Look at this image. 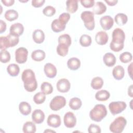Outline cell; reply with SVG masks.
Listing matches in <instances>:
<instances>
[{
	"label": "cell",
	"instance_id": "30",
	"mask_svg": "<svg viewBox=\"0 0 133 133\" xmlns=\"http://www.w3.org/2000/svg\"><path fill=\"white\" fill-rule=\"evenodd\" d=\"M22 130L24 133H34L36 132V128L34 123L29 121L24 124Z\"/></svg>",
	"mask_w": 133,
	"mask_h": 133
},
{
	"label": "cell",
	"instance_id": "26",
	"mask_svg": "<svg viewBox=\"0 0 133 133\" xmlns=\"http://www.w3.org/2000/svg\"><path fill=\"white\" fill-rule=\"evenodd\" d=\"M66 10L69 12L74 13L78 9L77 0H68L66 2Z\"/></svg>",
	"mask_w": 133,
	"mask_h": 133
},
{
	"label": "cell",
	"instance_id": "9",
	"mask_svg": "<svg viewBox=\"0 0 133 133\" xmlns=\"http://www.w3.org/2000/svg\"><path fill=\"white\" fill-rule=\"evenodd\" d=\"M28 51L26 48L21 47L15 51V59L17 63L20 64L24 63L28 59Z\"/></svg>",
	"mask_w": 133,
	"mask_h": 133
},
{
	"label": "cell",
	"instance_id": "31",
	"mask_svg": "<svg viewBox=\"0 0 133 133\" xmlns=\"http://www.w3.org/2000/svg\"><path fill=\"white\" fill-rule=\"evenodd\" d=\"M103 85V79L101 77L97 76L92 78L91 82L90 85L91 87L96 90L102 88Z\"/></svg>",
	"mask_w": 133,
	"mask_h": 133
},
{
	"label": "cell",
	"instance_id": "38",
	"mask_svg": "<svg viewBox=\"0 0 133 133\" xmlns=\"http://www.w3.org/2000/svg\"><path fill=\"white\" fill-rule=\"evenodd\" d=\"M132 56L130 52L125 51L119 55V60L122 63H128L132 60Z\"/></svg>",
	"mask_w": 133,
	"mask_h": 133
},
{
	"label": "cell",
	"instance_id": "23",
	"mask_svg": "<svg viewBox=\"0 0 133 133\" xmlns=\"http://www.w3.org/2000/svg\"><path fill=\"white\" fill-rule=\"evenodd\" d=\"M81 65L80 60L75 57L70 58L67 62V66L71 70H76L79 68Z\"/></svg>",
	"mask_w": 133,
	"mask_h": 133
},
{
	"label": "cell",
	"instance_id": "42",
	"mask_svg": "<svg viewBox=\"0 0 133 133\" xmlns=\"http://www.w3.org/2000/svg\"><path fill=\"white\" fill-rule=\"evenodd\" d=\"M88 131L89 133H100L101 130L100 126L94 124H91L88 127Z\"/></svg>",
	"mask_w": 133,
	"mask_h": 133
},
{
	"label": "cell",
	"instance_id": "40",
	"mask_svg": "<svg viewBox=\"0 0 133 133\" xmlns=\"http://www.w3.org/2000/svg\"><path fill=\"white\" fill-rule=\"evenodd\" d=\"M0 60L2 63H7L10 60V53L6 50H2L0 52Z\"/></svg>",
	"mask_w": 133,
	"mask_h": 133
},
{
	"label": "cell",
	"instance_id": "24",
	"mask_svg": "<svg viewBox=\"0 0 133 133\" xmlns=\"http://www.w3.org/2000/svg\"><path fill=\"white\" fill-rule=\"evenodd\" d=\"M19 110L22 115H28L31 112V107L27 102L22 101L19 105Z\"/></svg>",
	"mask_w": 133,
	"mask_h": 133
},
{
	"label": "cell",
	"instance_id": "8",
	"mask_svg": "<svg viewBox=\"0 0 133 133\" xmlns=\"http://www.w3.org/2000/svg\"><path fill=\"white\" fill-rule=\"evenodd\" d=\"M127 104L124 101H113L109 105L110 112L113 115H116L123 112L126 108Z\"/></svg>",
	"mask_w": 133,
	"mask_h": 133
},
{
	"label": "cell",
	"instance_id": "36",
	"mask_svg": "<svg viewBox=\"0 0 133 133\" xmlns=\"http://www.w3.org/2000/svg\"><path fill=\"white\" fill-rule=\"evenodd\" d=\"M92 42L91 37L87 34H83L79 38V43L83 47L89 46Z\"/></svg>",
	"mask_w": 133,
	"mask_h": 133
},
{
	"label": "cell",
	"instance_id": "22",
	"mask_svg": "<svg viewBox=\"0 0 133 133\" xmlns=\"http://www.w3.org/2000/svg\"><path fill=\"white\" fill-rule=\"evenodd\" d=\"M92 12L96 15H101L107 10V7L102 2H97L94 5Z\"/></svg>",
	"mask_w": 133,
	"mask_h": 133
},
{
	"label": "cell",
	"instance_id": "20",
	"mask_svg": "<svg viewBox=\"0 0 133 133\" xmlns=\"http://www.w3.org/2000/svg\"><path fill=\"white\" fill-rule=\"evenodd\" d=\"M32 38L34 42L37 44L42 43L45 39V34L40 29L35 30L32 34Z\"/></svg>",
	"mask_w": 133,
	"mask_h": 133
},
{
	"label": "cell",
	"instance_id": "2",
	"mask_svg": "<svg viewBox=\"0 0 133 133\" xmlns=\"http://www.w3.org/2000/svg\"><path fill=\"white\" fill-rule=\"evenodd\" d=\"M21 79L24 83V89L29 92H33L37 87V82L35 73L31 69L24 70L21 75Z\"/></svg>",
	"mask_w": 133,
	"mask_h": 133
},
{
	"label": "cell",
	"instance_id": "5",
	"mask_svg": "<svg viewBox=\"0 0 133 133\" xmlns=\"http://www.w3.org/2000/svg\"><path fill=\"white\" fill-rule=\"evenodd\" d=\"M126 124V118L122 116H119L111 123L109 127L110 130L113 133H121L124 130Z\"/></svg>",
	"mask_w": 133,
	"mask_h": 133
},
{
	"label": "cell",
	"instance_id": "27",
	"mask_svg": "<svg viewBox=\"0 0 133 133\" xmlns=\"http://www.w3.org/2000/svg\"><path fill=\"white\" fill-rule=\"evenodd\" d=\"M7 71L10 76L15 77L19 74L20 72V68L17 64L11 63L8 65Z\"/></svg>",
	"mask_w": 133,
	"mask_h": 133
},
{
	"label": "cell",
	"instance_id": "32",
	"mask_svg": "<svg viewBox=\"0 0 133 133\" xmlns=\"http://www.w3.org/2000/svg\"><path fill=\"white\" fill-rule=\"evenodd\" d=\"M58 43L60 44L65 45L69 47L72 43L71 38L70 36L67 34L61 35L58 38Z\"/></svg>",
	"mask_w": 133,
	"mask_h": 133
},
{
	"label": "cell",
	"instance_id": "11",
	"mask_svg": "<svg viewBox=\"0 0 133 133\" xmlns=\"http://www.w3.org/2000/svg\"><path fill=\"white\" fill-rule=\"evenodd\" d=\"M56 86L58 91L64 93L67 92L70 90L71 84L68 79L63 78L60 79L57 82Z\"/></svg>",
	"mask_w": 133,
	"mask_h": 133
},
{
	"label": "cell",
	"instance_id": "21",
	"mask_svg": "<svg viewBox=\"0 0 133 133\" xmlns=\"http://www.w3.org/2000/svg\"><path fill=\"white\" fill-rule=\"evenodd\" d=\"M65 25L66 24L61 22L58 19H56L52 21L51 27L54 32L57 33L63 31L65 28Z\"/></svg>",
	"mask_w": 133,
	"mask_h": 133
},
{
	"label": "cell",
	"instance_id": "1",
	"mask_svg": "<svg viewBox=\"0 0 133 133\" xmlns=\"http://www.w3.org/2000/svg\"><path fill=\"white\" fill-rule=\"evenodd\" d=\"M112 39L110 44V49L115 52L122 50L124 46L125 34L123 30L120 28L115 29L112 32Z\"/></svg>",
	"mask_w": 133,
	"mask_h": 133
},
{
	"label": "cell",
	"instance_id": "51",
	"mask_svg": "<svg viewBox=\"0 0 133 133\" xmlns=\"http://www.w3.org/2000/svg\"><path fill=\"white\" fill-rule=\"evenodd\" d=\"M56 132V131H53V130H45L44 131V132Z\"/></svg>",
	"mask_w": 133,
	"mask_h": 133
},
{
	"label": "cell",
	"instance_id": "28",
	"mask_svg": "<svg viewBox=\"0 0 133 133\" xmlns=\"http://www.w3.org/2000/svg\"><path fill=\"white\" fill-rule=\"evenodd\" d=\"M110 97V94L106 90H101L97 92L95 95L96 99L98 101H104L107 100Z\"/></svg>",
	"mask_w": 133,
	"mask_h": 133
},
{
	"label": "cell",
	"instance_id": "33",
	"mask_svg": "<svg viewBox=\"0 0 133 133\" xmlns=\"http://www.w3.org/2000/svg\"><path fill=\"white\" fill-rule=\"evenodd\" d=\"M4 16L5 19L8 21H12L18 18V13L14 9H8L6 11Z\"/></svg>",
	"mask_w": 133,
	"mask_h": 133
},
{
	"label": "cell",
	"instance_id": "6",
	"mask_svg": "<svg viewBox=\"0 0 133 133\" xmlns=\"http://www.w3.org/2000/svg\"><path fill=\"white\" fill-rule=\"evenodd\" d=\"M81 17L84 23L86 28L89 30H93L95 28L94 14L90 11H84L82 12Z\"/></svg>",
	"mask_w": 133,
	"mask_h": 133
},
{
	"label": "cell",
	"instance_id": "10",
	"mask_svg": "<svg viewBox=\"0 0 133 133\" xmlns=\"http://www.w3.org/2000/svg\"><path fill=\"white\" fill-rule=\"evenodd\" d=\"M63 122L64 125L67 128H73L76 123V118L72 112H66L63 117Z\"/></svg>",
	"mask_w": 133,
	"mask_h": 133
},
{
	"label": "cell",
	"instance_id": "18",
	"mask_svg": "<svg viewBox=\"0 0 133 133\" xmlns=\"http://www.w3.org/2000/svg\"><path fill=\"white\" fill-rule=\"evenodd\" d=\"M116 60L115 56L111 52L105 53L103 57V61L104 64L109 67L113 66L116 63Z\"/></svg>",
	"mask_w": 133,
	"mask_h": 133
},
{
	"label": "cell",
	"instance_id": "43",
	"mask_svg": "<svg viewBox=\"0 0 133 133\" xmlns=\"http://www.w3.org/2000/svg\"><path fill=\"white\" fill-rule=\"evenodd\" d=\"M70 18V15L69 13L67 12H64L61 14L59 17L58 19L62 22V23H63L64 24H66V23L68 22V21L69 20Z\"/></svg>",
	"mask_w": 133,
	"mask_h": 133
},
{
	"label": "cell",
	"instance_id": "13",
	"mask_svg": "<svg viewBox=\"0 0 133 133\" xmlns=\"http://www.w3.org/2000/svg\"><path fill=\"white\" fill-rule=\"evenodd\" d=\"M47 123L48 126L54 128H57L59 127L61 123L60 116L54 114L49 115L47 119Z\"/></svg>",
	"mask_w": 133,
	"mask_h": 133
},
{
	"label": "cell",
	"instance_id": "29",
	"mask_svg": "<svg viewBox=\"0 0 133 133\" xmlns=\"http://www.w3.org/2000/svg\"><path fill=\"white\" fill-rule=\"evenodd\" d=\"M69 107L73 110H78L82 105L81 100L77 97H74L70 99L69 103Z\"/></svg>",
	"mask_w": 133,
	"mask_h": 133
},
{
	"label": "cell",
	"instance_id": "44",
	"mask_svg": "<svg viewBox=\"0 0 133 133\" xmlns=\"http://www.w3.org/2000/svg\"><path fill=\"white\" fill-rule=\"evenodd\" d=\"M82 6L85 8H90L95 4L94 0H81L80 1Z\"/></svg>",
	"mask_w": 133,
	"mask_h": 133
},
{
	"label": "cell",
	"instance_id": "12",
	"mask_svg": "<svg viewBox=\"0 0 133 133\" xmlns=\"http://www.w3.org/2000/svg\"><path fill=\"white\" fill-rule=\"evenodd\" d=\"M100 23L102 28L104 30H110L113 25L114 20L110 16H104L100 20Z\"/></svg>",
	"mask_w": 133,
	"mask_h": 133
},
{
	"label": "cell",
	"instance_id": "35",
	"mask_svg": "<svg viewBox=\"0 0 133 133\" xmlns=\"http://www.w3.org/2000/svg\"><path fill=\"white\" fill-rule=\"evenodd\" d=\"M41 89L42 92L45 95H49L52 92L53 87L50 83L47 82H44L41 86Z\"/></svg>",
	"mask_w": 133,
	"mask_h": 133
},
{
	"label": "cell",
	"instance_id": "4",
	"mask_svg": "<svg viewBox=\"0 0 133 133\" xmlns=\"http://www.w3.org/2000/svg\"><path fill=\"white\" fill-rule=\"evenodd\" d=\"M19 42V37L12 35L10 34L6 36L0 37V48L1 50H6L9 47H14Z\"/></svg>",
	"mask_w": 133,
	"mask_h": 133
},
{
	"label": "cell",
	"instance_id": "7",
	"mask_svg": "<svg viewBox=\"0 0 133 133\" xmlns=\"http://www.w3.org/2000/svg\"><path fill=\"white\" fill-rule=\"evenodd\" d=\"M66 104L65 98L61 96H57L51 100L49 107L53 111H58L63 108Z\"/></svg>",
	"mask_w": 133,
	"mask_h": 133
},
{
	"label": "cell",
	"instance_id": "3",
	"mask_svg": "<svg viewBox=\"0 0 133 133\" xmlns=\"http://www.w3.org/2000/svg\"><path fill=\"white\" fill-rule=\"evenodd\" d=\"M107 115V110L104 105L96 104L89 112L90 118L94 121L99 122Z\"/></svg>",
	"mask_w": 133,
	"mask_h": 133
},
{
	"label": "cell",
	"instance_id": "15",
	"mask_svg": "<svg viewBox=\"0 0 133 133\" xmlns=\"http://www.w3.org/2000/svg\"><path fill=\"white\" fill-rule=\"evenodd\" d=\"M44 71L46 76L50 78H54L57 73L56 66L51 63H47L44 65Z\"/></svg>",
	"mask_w": 133,
	"mask_h": 133
},
{
	"label": "cell",
	"instance_id": "34",
	"mask_svg": "<svg viewBox=\"0 0 133 133\" xmlns=\"http://www.w3.org/2000/svg\"><path fill=\"white\" fill-rule=\"evenodd\" d=\"M114 20L116 24L119 25H123L125 24L128 20L126 15L123 13H118L115 15Z\"/></svg>",
	"mask_w": 133,
	"mask_h": 133
},
{
	"label": "cell",
	"instance_id": "45",
	"mask_svg": "<svg viewBox=\"0 0 133 133\" xmlns=\"http://www.w3.org/2000/svg\"><path fill=\"white\" fill-rule=\"evenodd\" d=\"M45 2V0H32V5L34 7H40L43 5Z\"/></svg>",
	"mask_w": 133,
	"mask_h": 133
},
{
	"label": "cell",
	"instance_id": "37",
	"mask_svg": "<svg viewBox=\"0 0 133 133\" xmlns=\"http://www.w3.org/2000/svg\"><path fill=\"white\" fill-rule=\"evenodd\" d=\"M46 99L45 95L42 92H38L34 95L33 97V101L36 104H40L43 103Z\"/></svg>",
	"mask_w": 133,
	"mask_h": 133
},
{
	"label": "cell",
	"instance_id": "14",
	"mask_svg": "<svg viewBox=\"0 0 133 133\" xmlns=\"http://www.w3.org/2000/svg\"><path fill=\"white\" fill-rule=\"evenodd\" d=\"M24 31V27L20 23H15L10 27L9 34L19 37L21 35Z\"/></svg>",
	"mask_w": 133,
	"mask_h": 133
},
{
	"label": "cell",
	"instance_id": "25",
	"mask_svg": "<svg viewBox=\"0 0 133 133\" xmlns=\"http://www.w3.org/2000/svg\"><path fill=\"white\" fill-rule=\"evenodd\" d=\"M46 54L44 51L37 49L33 51L31 54L32 59L35 61H41L45 58Z\"/></svg>",
	"mask_w": 133,
	"mask_h": 133
},
{
	"label": "cell",
	"instance_id": "39",
	"mask_svg": "<svg viewBox=\"0 0 133 133\" xmlns=\"http://www.w3.org/2000/svg\"><path fill=\"white\" fill-rule=\"evenodd\" d=\"M69 51V47L65 45L59 44L57 47V54L62 57L65 56Z\"/></svg>",
	"mask_w": 133,
	"mask_h": 133
},
{
	"label": "cell",
	"instance_id": "17",
	"mask_svg": "<svg viewBox=\"0 0 133 133\" xmlns=\"http://www.w3.org/2000/svg\"><path fill=\"white\" fill-rule=\"evenodd\" d=\"M108 35L104 31H99L95 36V41L96 43L100 45H104L106 44L108 41Z\"/></svg>",
	"mask_w": 133,
	"mask_h": 133
},
{
	"label": "cell",
	"instance_id": "47",
	"mask_svg": "<svg viewBox=\"0 0 133 133\" xmlns=\"http://www.w3.org/2000/svg\"><path fill=\"white\" fill-rule=\"evenodd\" d=\"M2 3L6 6H11L14 5L15 3L14 0H2Z\"/></svg>",
	"mask_w": 133,
	"mask_h": 133
},
{
	"label": "cell",
	"instance_id": "50",
	"mask_svg": "<svg viewBox=\"0 0 133 133\" xmlns=\"http://www.w3.org/2000/svg\"><path fill=\"white\" fill-rule=\"evenodd\" d=\"M132 85H131L129 88H128V95L130 97H133V94H132Z\"/></svg>",
	"mask_w": 133,
	"mask_h": 133
},
{
	"label": "cell",
	"instance_id": "49",
	"mask_svg": "<svg viewBox=\"0 0 133 133\" xmlns=\"http://www.w3.org/2000/svg\"><path fill=\"white\" fill-rule=\"evenodd\" d=\"M132 63H130V64L128 66V73L130 77L131 78H132Z\"/></svg>",
	"mask_w": 133,
	"mask_h": 133
},
{
	"label": "cell",
	"instance_id": "41",
	"mask_svg": "<svg viewBox=\"0 0 133 133\" xmlns=\"http://www.w3.org/2000/svg\"><path fill=\"white\" fill-rule=\"evenodd\" d=\"M56 9L52 6H47L43 10V13L47 17H51L55 15Z\"/></svg>",
	"mask_w": 133,
	"mask_h": 133
},
{
	"label": "cell",
	"instance_id": "48",
	"mask_svg": "<svg viewBox=\"0 0 133 133\" xmlns=\"http://www.w3.org/2000/svg\"><path fill=\"white\" fill-rule=\"evenodd\" d=\"M105 2L108 4V5L112 6L115 5L118 2L117 0H105Z\"/></svg>",
	"mask_w": 133,
	"mask_h": 133
},
{
	"label": "cell",
	"instance_id": "19",
	"mask_svg": "<svg viewBox=\"0 0 133 133\" xmlns=\"http://www.w3.org/2000/svg\"><path fill=\"white\" fill-rule=\"evenodd\" d=\"M112 75L114 78L116 80L122 79L125 75V70L124 68L120 65L115 66L112 71Z\"/></svg>",
	"mask_w": 133,
	"mask_h": 133
},
{
	"label": "cell",
	"instance_id": "16",
	"mask_svg": "<svg viewBox=\"0 0 133 133\" xmlns=\"http://www.w3.org/2000/svg\"><path fill=\"white\" fill-rule=\"evenodd\" d=\"M32 121L36 124L42 123L45 119V114L40 109L35 110L32 114Z\"/></svg>",
	"mask_w": 133,
	"mask_h": 133
},
{
	"label": "cell",
	"instance_id": "46",
	"mask_svg": "<svg viewBox=\"0 0 133 133\" xmlns=\"http://www.w3.org/2000/svg\"><path fill=\"white\" fill-rule=\"evenodd\" d=\"M6 23L2 20H0V33H3L6 31Z\"/></svg>",
	"mask_w": 133,
	"mask_h": 133
}]
</instances>
